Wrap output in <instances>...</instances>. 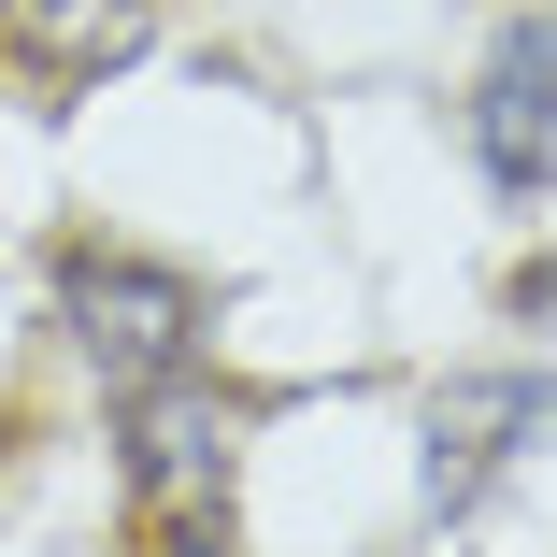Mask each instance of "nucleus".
<instances>
[{
  "instance_id": "f257e3e1",
  "label": "nucleus",
  "mask_w": 557,
  "mask_h": 557,
  "mask_svg": "<svg viewBox=\"0 0 557 557\" xmlns=\"http://www.w3.org/2000/svg\"><path fill=\"white\" fill-rule=\"evenodd\" d=\"M58 329H72V358L129 400V386L186 372V344H200V286L158 272V258H129V244H72V258H58Z\"/></svg>"
},
{
  "instance_id": "f03ea898",
  "label": "nucleus",
  "mask_w": 557,
  "mask_h": 557,
  "mask_svg": "<svg viewBox=\"0 0 557 557\" xmlns=\"http://www.w3.org/2000/svg\"><path fill=\"white\" fill-rule=\"evenodd\" d=\"M230 486H244V400L200 386V372L129 386V500H144L158 529H214Z\"/></svg>"
},
{
  "instance_id": "7ed1b4c3",
  "label": "nucleus",
  "mask_w": 557,
  "mask_h": 557,
  "mask_svg": "<svg viewBox=\"0 0 557 557\" xmlns=\"http://www.w3.org/2000/svg\"><path fill=\"white\" fill-rule=\"evenodd\" d=\"M472 158H486V186H557V15H515L500 44H486V72H472Z\"/></svg>"
},
{
  "instance_id": "20e7f679",
  "label": "nucleus",
  "mask_w": 557,
  "mask_h": 557,
  "mask_svg": "<svg viewBox=\"0 0 557 557\" xmlns=\"http://www.w3.org/2000/svg\"><path fill=\"white\" fill-rule=\"evenodd\" d=\"M0 29H15V58L44 86H100L115 58H144L158 0H0Z\"/></svg>"
},
{
  "instance_id": "39448f33",
  "label": "nucleus",
  "mask_w": 557,
  "mask_h": 557,
  "mask_svg": "<svg viewBox=\"0 0 557 557\" xmlns=\"http://www.w3.org/2000/svg\"><path fill=\"white\" fill-rule=\"evenodd\" d=\"M515 429H557V386H443V414H429V500H472V472H500L515 458Z\"/></svg>"
},
{
  "instance_id": "423d86ee",
  "label": "nucleus",
  "mask_w": 557,
  "mask_h": 557,
  "mask_svg": "<svg viewBox=\"0 0 557 557\" xmlns=\"http://www.w3.org/2000/svg\"><path fill=\"white\" fill-rule=\"evenodd\" d=\"M515 314H557V272H515Z\"/></svg>"
},
{
  "instance_id": "0eeeda50",
  "label": "nucleus",
  "mask_w": 557,
  "mask_h": 557,
  "mask_svg": "<svg viewBox=\"0 0 557 557\" xmlns=\"http://www.w3.org/2000/svg\"><path fill=\"white\" fill-rule=\"evenodd\" d=\"M158 557H230V543H214V529H172V543H158Z\"/></svg>"
}]
</instances>
